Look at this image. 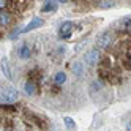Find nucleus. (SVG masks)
I'll return each instance as SVG.
<instances>
[{
  "instance_id": "nucleus-9",
  "label": "nucleus",
  "mask_w": 131,
  "mask_h": 131,
  "mask_svg": "<svg viewBox=\"0 0 131 131\" xmlns=\"http://www.w3.org/2000/svg\"><path fill=\"white\" fill-rule=\"evenodd\" d=\"M2 70H3V74L8 78V79H13L11 78V73H10V70H8V62H6V59L3 57L2 59Z\"/></svg>"
},
{
  "instance_id": "nucleus-1",
  "label": "nucleus",
  "mask_w": 131,
  "mask_h": 131,
  "mask_svg": "<svg viewBox=\"0 0 131 131\" xmlns=\"http://www.w3.org/2000/svg\"><path fill=\"white\" fill-rule=\"evenodd\" d=\"M27 40L29 57L13 62V76L22 93L46 109L59 112L82 109L87 104V92L84 81L74 76L71 67L65 68L68 48L51 35H35Z\"/></svg>"
},
{
  "instance_id": "nucleus-2",
  "label": "nucleus",
  "mask_w": 131,
  "mask_h": 131,
  "mask_svg": "<svg viewBox=\"0 0 131 131\" xmlns=\"http://www.w3.org/2000/svg\"><path fill=\"white\" fill-rule=\"evenodd\" d=\"M0 131H57L55 122L32 103L0 104Z\"/></svg>"
},
{
  "instance_id": "nucleus-12",
  "label": "nucleus",
  "mask_w": 131,
  "mask_h": 131,
  "mask_svg": "<svg viewBox=\"0 0 131 131\" xmlns=\"http://www.w3.org/2000/svg\"><path fill=\"white\" fill-rule=\"evenodd\" d=\"M25 2H29V0H25Z\"/></svg>"
},
{
  "instance_id": "nucleus-6",
  "label": "nucleus",
  "mask_w": 131,
  "mask_h": 131,
  "mask_svg": "<svg viewBox=\"0 0 131 131\" xmlns=\"http://www.w3.org/2000/svg\"><path fill=\"white\" fill-rule=\"evenodd\" d=\"M73 27H74L73 22H65V24H62L60 30H59V38H62V40H68L70 36L73 35Z\"/></svg>"
},
{
  "instance_id": "nucleus-7",
  "label": "nucleus",
  "mask_w": 131,
  "mask_h": 131,
  "mask_svg": "<svg viewBox=\"0 0 131 131\" xmlns=\"http://www.w3.org/2000/svg\"><path fill=\"white\" fill-rule=\"evenodd\" d=\"M43 24H44L43 19H40V17H35V19H32L29 24H27V27H24L21 32H22V33H27V32H30V30H35V29H38V27H41Z\"/></svg>"
},
{
  "instance_id": "nucleus-5",
  "label": "nucleus",
  "mask_w": 131,
  "mask_h": 131,
  "mask_svg": "<svg viewBox=\"0 0 131 131\" xmlns=\"http://www.w3.org/2000/svg\"><path fill=\"white\" fill-rule=\"evenodd\" d=\"M100 55H101L100 49H96V48L89 49L85 52V55H84V62H85V65H89V67H96L98 60H100Z\"/></svg>"
},
{
  "instance_id": "nucleus-3",
  "label": "nucleus",
  "mask_w": 131,
  "mask_h": 131,
  "mask_svg": "<svg viewBox=\"0 0 131 131\" xmlns=\"http://www.w3.org/2000/svg\"><path fill=\"white\" fill-rule=\"evenodd\" d=\"M21 100L19 90L13 85H0V104H10Z\"/></svg>"
},
{
  "instance_id": "nucleus-11",
  "label": "nucleus",
  "mask_w": 131,
  "mask_h": 131,
  "mask_svg": "<svg viewBox=\"0 0 131 131\" xmlns=\"http://www.w3.org/2000/svg\"><path fill=\"white\" fill-rule=\"evenodd\" d=\"M57 2H60V3H63V5H67V3H70V0H57Z\"/></svg>"
},
{
  "instance_id": "nucleus-8",
  "label": "nucleus",
  "mask_w": 131,
  "mask_h": 131,
  "mask_svg": "<svg viewBox=\"0 0 131 131\" xmlns=\"http://www.w3.org/2000/svg\"><path fill=\"white\" fill-rule=\"evenodd\" d=\"M57 0H46L44 5L41 6V11L43 13H52V11H57Z\"/></svg>"
},
{
  "instance_id": "nucleus-4",
  "label": "nucleus",
  "mask_w": 131,
  "mask_h": 131,
  "mask_svg": "<svg viewBox=\"0 0 131 131\" xmlns=\"http://www.w3.org/2000/svg\"><path fill=\"white\" fill-rule=\"evenodd\" d=\"M115 25V24H114ZM117 33V25L114 27V29H109V30H104L96 40V49H106L107 46L112 43V40H114V36Z\"/></svg>"
},
{
  "instance_id": "nucleus-10",
  "label": "nucleus",
  "mask_w": 131,
  "mask_h": 131,
  "mask_svg": "<svg viewBox=\"0 0 131 131\" xmlns=\"http://www.w3.org/2000/svg\"><path fill=\"white\" fill-rule=\"evenodd\" d=\"M63 122H65V125H67V128H68L70 131H74V129H76V125H74V122H73L70 117H65Z\"/></svg>"
}]
</instances>
